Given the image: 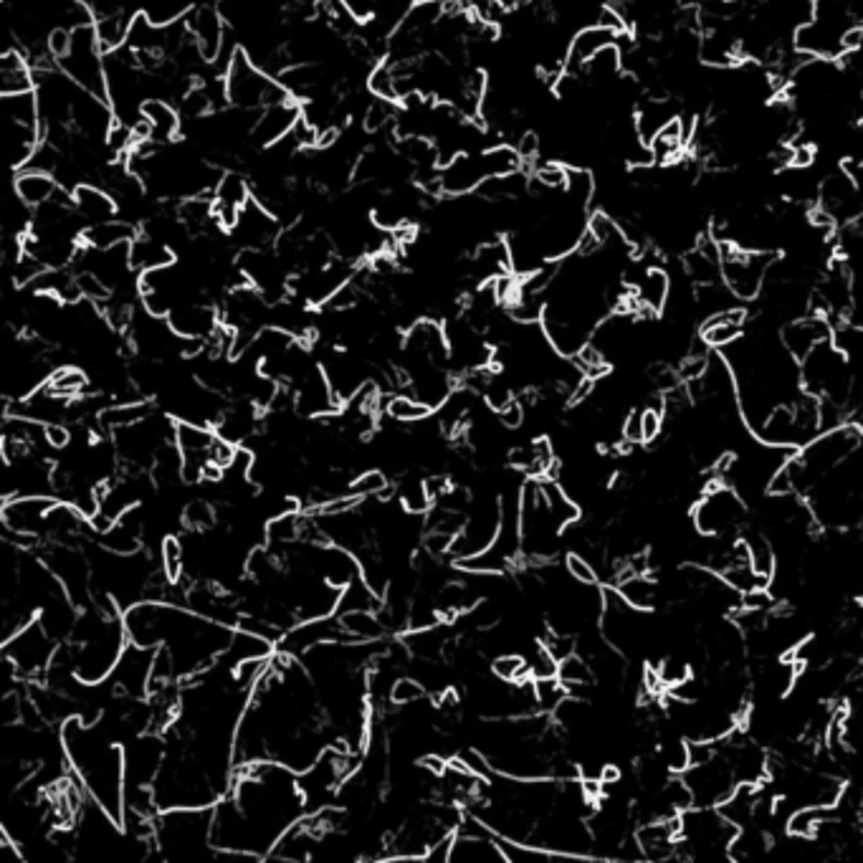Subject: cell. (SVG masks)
<instances>
[{
	"label": "cell",
	"instance_id": "obj_37",
	"mask_svg": "<svg viewBox=\"0 0 863 863\" xmlns=\"http://www.w3.org/2000/svg\"><path fill=\"white\" fill-rule=\"evenodd\" d=\"M656 672L661 676V681H664V687L672 689V687H676V684H681V681L689 679L691 666H689V661H684L679 656H666L656 666Z\"/></svg>",
	"mask_w": 863,
	"mask_h": 863
},
{
	"label": "cell",
	"instance_id": "obj_1",
	"mask_svg": "<svg viewBox=\"0 0 863 863\" xmlns=\"http://www.w3.org/2000/svg\"><path fill=\"white\" fill-rule=\"evenodd\" d=\"M306 813L300 772L273 760L241 762L231 790L213 805V845L223 859H269Z\"/></svg>",
	"mask_w": 863,
	"mask_h": 863
},
{
	"label": "cell",
	"instance_id": "obj_33",
	"mask_svg": "<svg viewBox=\"0 0 863 863\" xmlns=\"http://www.w3.org/2000/svg\"><path fill=\"white\" fill-rule=\"evenodd\" d=\"M388 487H390V479L385 476V471L370 469V471H362L360 476H354L352 483H350V494L365 502V499H381L385 491H388Z\"/></svg>",
	"mask_w": 863,
	"mask_h": 863
},
{
	"label": "cell",
	"instance_id": "obj_5",
	"mask_svg": "<svg viewBox=\"0 0 863 863\" xmlns=\"http://www.w3.org/2000/svg\"><path fill=\"white\" fill-rule=\"evenodd\" d=\"M225 89H229L231 107L248 112H261L264 107L289 100L284 84L269 71H264L241 46L225 69Z\"/></svg>",
	"mask_w": 863,
	"mask_h": 863
},
{
	"label": "cell",
	"instance_id": "obj_43",
	"mask_svg": "<svg viewBox=\"0 0 863 863\" xmlns=\"http://www.w3.org/2000/svg\"><path fill=\"white\" fill-rule=\"evenodd\" d=\"M84 3H86V0H84Z\"/></svg>",
	"mask_w": 863,
	"mask_h": 863
},
{
	"label": "cell",
	"instance_id": "obj_31",
	"mask_svg": "<svg viewBox=\"0 0 863 863\" xmlns=\"http://www.w3.org/2000/svg\"><path fill=\"white\" fill-rule=\"evenodd\" d=\"M558 676H560V681L568 689H575V687H583V684H593L595 681L591 661H587L583 653H578V651L572 653V656L560 661Z\"/></svg>",
	"mask_w": 863,
	"mask_h": 863
},
{
	"label": "cell",
	"instance_id": "obj_12",
	"mask_svg": "<svg viewBox=\"0 0 863 863\" xmlns=\"http://www.w3.org/2000/svg\"><path fill=\"white\" fill-rule=\"evenodd\" d=\"M185 26H188L193 42L200 48V54L206 56L208 63H213L221 56L225 42H229V23H225L221 8L215 5H196L185 15Z\"/></svg>",
	"mask_w": 863,
	"mask_h": 863
},
{
	"label": "cell",
	"instance_id": "obj_39",
	"mask_svg": "<svg viewBox=\"0 0 863 863\" xmlns=\"http://www.w3.org/2000/svg\"><path fill=\"white\" fill-rule=\"evenodd\" d=\"M623 441L626 443H641L643 441V418L641 410H631L628 418H623Z\"/></svg>",
	"mask_w": 863,
	"mask_h": 863
},
{
	"label": "cell",
	"instance_id": "obj_2",
	"mask_svg": "<svg viewBox=\"0 0 863 863\" xmlns=\"http://www.w3.org/2000/svg\"><path fill=\"white\" fill-rule=\"evenodd\" d=\"M155 851L167 863L215 861L213 805L208 808H167L155 818Z\"/></svg>",
	"mask_w": 863,
	"mask_h": 863
},
{
	"label": "cell",
	"instance_id": "obj_38",
	"mask_svg": "<svg viewBox=\"0 0 863 863\" xmlns=\"http://www.w3.org/2000/svg\"><path fill=\"white\" fill-rule=\"evenodd\" d=\"M564 570H568V575L575 578L578 583H585V585L598 583V570H595L593 562L580 552L568 555V560H564Z\"/></svg>",
	"mask_w": 863,
	"mask_h": 863
},
{
	"label": "cell",
	"instance_id": "obj_10",
	"mask_svg": "<svg viewBox=\"0 0 863 863\" xmlns=\"http://www.w3.org/2000/svg\"><path fill=\"white\" fill-rule=\"evenodd\" d=\"M681 778L687 780L697 808H720L732 795V790L739 785L727 757H724L720 749H716V755L709 762L691 765V768L684 770Z\"/></svg>",
	"mask_w": 863,
	"mask_h": 863
},
{
	"label": "cell",
	"instance_id": "obj_34",
	"mask_svg": "<svg viewBox=\"0 0 863 863\" xmlns=\"http://www.w3.org/2000/svg\"><path fill=\"white\" fill-rule=\"evenodd\" d=\"M535 691H537V707L539 712L545 714H555V709H558L564 699H568V687L560 681V676H550V679H537L535 681Z\"/></svg>",
	"mask_w": 863,
	"mask_h": 863
},
{
	"label": "cell",
	"instance_id": "obj_6",
	"mask_svg": "<svg viewBox=\"0 0 863 863\" xmlns=\"http://www.w3.org/2000/svg\"><path fill=\"white\" fill-rule=\"evenodd\" d=\"M63 74L74 79L84 92L107 100V74H104V48L96 36L94 21L71 28L67 54L56 61Z\"/></svg>",
	"mask_w": 863,
	"mask_h": 863
},
{
	"label": "cell",
	"instance_id": "obj_30",
	"mask_svg": "<svg viewBox=\"0 0 863 863\" xmlns=\"http://www.w3.org/2000/svg\"><path fill=\"white\" fill-rule=\"evenodd\" d=\"M747 550H749V562H753V568L757 575H762L765 580H772L778 570V555H775V547L765 535L760 532H755V535H749L747 539Z\"/></svg>",
	"mask_w": 863,
	"mask_h": 863
},
{
	"label": "cell",
	"instance_id": "obj_21",
	"mask_svg": "<svg viewBox=\"0 0 863 863\" xmlns=\"http://www.w3.org/2000/svg\"><path fill=\"white\" fill-rule=\"evenodd\" d=\"M175 261H177V254H175V248L167 244V241L152 236V233H144V231H140L132 238L130 264L137 273L163 269V266H171Z\"/></svg>",
	"mask_w": 863,
	"mask_h": 863
},
{
	"label": "cell",
	"instance_id": "obj_7",
	"mask_svg": "<svg viewBox=\"0 0 863 863\" xmlns=\"http://www.w3.org/2000/svg\"><path fill=\"white\" fill-rule=\"evenodd\" d=\"M59 646L61 643L36 618L28 626H23L19 633H13L11 639L3 641V658L15 668L19 679L36 681L51 668Z\"/></svg>",
	"mask_w": 863,
	"mask_h": 863
},
{
	"label": "cell",
	"instance_id": "obj_25",
	"mask_svg": "<svg viewBox=\"0 0 863 863\" xmlns=\"http://www.w3.org/2000/svg\"><path fill=\"white\" fill-rule=\"evenodd\" d=\"M616 587L628 600V605H633V608L649 613L658 605L661 587L656 580L649 578V572H631V575L620 578Z\"/></svg>",
	"mask_w": 863,
	"mask_h": 863
},
{
	"label": "cell",
	"instance_id": "obj_17",
	"mask_svg": "<svg viewBox=\"0 0 863 863\" xmlns=\"http://www.w3.org/2000/svg\"><path fill=\"white\" fill-rule=\"evenodd\" d=\"M167 322H171L175 333L185 337V340H211L218 333V327L223 325L221 312H218L215 306L206 304L203 300L177 304L175 310L167 314Z\"/></svg>",
	"mask_w": 863,
	"mask_h": 863
},
{
	"label": "cell",
	"instance_id": "obj_29",
	"mask_svg": "<svg viewBox=\"0 0 863 863\" xmlns=\"http://www.w3.org/2000/svg\"><path fill=\"white\" fill-rule=\"evenodd\" d=\"M385 413H388V418L395 423H421L429 421L435 410L418 398H413L410 393H400V395H390V400L385 403Z\"/></svg>",
	"mask_w": 863,
	"mask_h": 863
},
{
	"label": "cell",
	"instance_id": "obj_9",
	"mask_svg": "<svg viewBox=\"0 0 863 863\" xmlns=\"http://www.w3.org/2000/svg\"><path fill=\"white\" fill-rule=\"evenodd\" d=\"M745 522V499L732 487H712L693 506V524L701 537H724Z\"/></svg>",
	"mask_w": 863,
	"mask_h": 863
},
{
	"label": "cell",
	"instance_id": "obj_19",
	"mask_svg": "<svg viewBox=\"0 0 863 863\" xmlns=\"http://www.w3.org/2000/svg\"><path fill=\"white\" fill-rule=\"evenodd\" d=\"M71 196H74V208H77L79 218H82L86 225L112 221V218H115L119 211L117 198L112 196L107 188H102V185L79 183L77 188L71 190Z\"/></svg>",
	"mask_w": 863,
	"mask_h": 863
},
{
	"label": "cell",
	"instance_id": "obj_27",
	"mask_svg": "<svg viewBox=\"0 0 863 863\" xmlns=\"http://www.w3.org/2000/svg\"><path fill=\"white\" fill-rule=\"evenodd\" d=\"M828 818H830V808H823V805H801V808L790 813L788 833L793 838H810V841H816L823 823Z\"/></svg>",
	"mask_w": 863,
	"mask_h": 863
},
{
	"label": "cell",
	"instance_id": "obj_22",
	"mask_svg": "<svg viewBox=\"0 0 863 863\" xmlns=\"http://www.w3.org/2000/svg\"><path fill=\"white\" fill-rule=\"evenodd\" d=\"M745 319L747 314L745 310H739V306L716 312L712 317L704 319V325H701V337H704V342L709 347H720L722 350V347L739 340L742 333H745Z\"/></svg>",
	"mask_w": 863,
	"mask_h": 863
},
{
	"label": "cell",
	"instance_id": "obj_36",
	"mask_svg": "<svg viewBox=\"0 0 863 863\" xmlns=\"http://www.w3.org/2000/svg\"><path fill=\"white\" fill-rule=\"evenodd\" d=\"M183 524L188 529L203 532L215 527V510L208 499H193L190 504L183 506Z\"/></svg>",
	"mask_w": 863,
	"mask_h": 863
},
{
	"label": "cell",
	"instance_id": "obj_11",
	"mask_svg": "<svg viewBox=\"0 0 863 863\" xmlns=\"http://www.w3.org/2000/svg\"><path fill=\"white\" fill-rule=\"evenodd\" d=\"M241 248H266L277 244L281 225L279 218L266 208L259 198H252L238 213V221L229 231Z\"/></svg>",
	"mask_w": 863,
	"mask_h": 863
},
{
	"label": "cell",
	"instance_id": "obj_41",
	"mask_svg": "<svg viewBox=\"0 0 863 863\" xmlns=\"http://www.w3.org/2000/svg\"><path fill=\"white\" fill-rule=\"evenodd\" d=\"M502 3H504V8H517L524 3H537V0H502Z\"/></svg>",
	"mask_w": 863,
	"mask_h": 863
},
{
	"label": "cell",
	"instance_id": "obj_4",
	"mask_svg": "<svg viewBox=\"0 0 863 863\" xmlns=\"http://www.w3.org/2000/svg\"><path fill=\"white\" fill-rule=\"evenodd\" d=\"M524 160L514 144H491V148L462 152L441 167V193L448 198L471 196L491 177L522 171Z\"/></svg>",
	"mask_w": 863,
	"mask_h": 863
},
{
	"label": "cell",
	"instance_id": "obj_14",
	"mask_svg": "<svg viewBox=\"0 0 863 863\" xmlns=\"http://www.w3.org/2000/svg\"><path fill=\"white\" fill-rule=\"evenodd\" d=\"M780 337L790 350V354L803 362L818 345L833 340V327H830L828 317H823L818 312H810L805 314V317H797L793 322H788V325H782Z\"/></svg>",
	"mask_w": 863,
	"mask_h": 863
},
{
	"label": "cell",
	"instance_id": "obj_8",
	"mask_svg": "<svg viewBox=\"0 0 863 863\" xmlns=\"http://www.w3.org/2000/svg\"><path fill=\"white\" fill-rule=\"evenodd\" d=\"M720 244V241H716ZM722 252V281L737 300H757L768 281L770 266L778 254L753 252L732 244H720Z\"/></svg>",
	"mask_w": 863,
	"mask_h": 863
},
{
	"label": "cell",
	"instance_id": "obj_16",
	"mask_svg": "<svg viewBox=\"0 0 863 863\" xmlns=\"http://www.w3.org/2000/svg\"><path fill=\"white\" fill-rule=\"evenodd\" d=\"M112 125H115V112H112L107 100L89 92L79 94L74 112H71V127H74V132L82 135L89 142L104 144Z\"/></svg>",
	"mask_w": 863,
	"mask_h": 863
},
{
	"label": "cell",
	"instance_id": "obj_15",
	"mask_svg": "<svg viewBox=\"0 0 863 863\" xmlns=\"http://www.w3.org/2000/svg\"><path fill=\"white\" fill-rule=\"evenodd\" d=\"M623 36V28L608 26V23H593V26L575 31L568 48V59H564V71H580L605 48L620 44Z\"/></svg>",
	"mask_w": 863,
	"mask_h": 863
},
{
	"label": "cell",
	"instance_id": "obj_28",
	"mask_svg": "<svg viewBox=\"0 0 863 863\" xmlns=\"http://www.w3.org/2000/svg\"><path fill=\"white\" fill-rule=\"evenodd\" d=\"M5 238H26L34 229V206L26 203L19 193L11 190L5 200Z\"/></svg>",
	"mask_w": 863,
	"mask_h": 863
},
{
	"label": "cell",
	"instance_id": "obj_42",
	"mask_svg": "<svg viewBox=\"0 0 863 863\" xmlns=\"http://www.w3.org/2000/svg\"><path fill=\"white\" fill-rule=\"evenodd\" d=\"M416 3H448V0H416Z\"/></svg>",
	"mask_w": 863,
	"mask_h": 863
},
{
	"label": "cell",
	"instance_id": "obj_35",
	"mask_svg": "<svg viewBox=\"0 0 863 863\" xmlns=\"http://www.w3.org/2000/svg\"><path fill=\"white\" fill-rule=\"evenodd\" d=\"M425 693L429 691H425V687L416 679V676H400V679L393 681L388 701L393 707H408V704H418V701H423Z\"/></svg>",
	"mask_w": 863,
	"mask_h": 863
},
{
	"label": "cell",
	"instance_id": "obj_26",
	"mask_svg": "<svg viewBox=\"0 0 863 863\" xmlns=\"http://www.w3.org/2000/svg\"><path fill=\"white\" fill-rule=\"evenodd\" d=\"M3 115L11 123L36 127V130H44V119H42V107H38V96L36 92H21V94H5L3 96Z\"/></svg>",
	"mask_w": 863,
	"mask_h": 863
},
{
	"label": "cell",
	"instance_id": "obj_24",
	"mask_svg": "<svg viewBox=\"0 0 863 863\" xmlns=\"http://www.w3.org/2000/svg\"><path fill=\"white\" fill-rule=\"evenodd\" d=\"M135 225L130 221H102V223H89L82 231V246L89 248H115L123 244H132V238L137 236Z\"/></svg>",
	"mask_w": 863,
	"mask_h": 863
},
{
	"label": "cell",
	"instance_id": "obj_20",
	"mask_svg": "<svg viewBox=\"0 0 863 863\" xmlns=\"http://www.w3.org/2000/svg\"><path fill=\"white\" fill-rule=\"evenodd\" d=\"M36 79H34V63L26 54L21 51L19 46L5 48L0 54V94H21V92H34Z\"/></svg>",
	"mask_w": 863,
	"mask_h": 863
},
{
	"label": "cell",
	"instance_id": "obj_32",
	"mask_svg": "<svg viewBox=\"0 0 863 863\" xmlns=\"http://www.w3.org/2000/svg\"><path fill=\"white\" fill-rule=\"evenodd\" d=\"M491 674L499 676L502 681H510V684L529 679L527 658H524V653H517V651L499 653V656L491 661Z\"/></svg>",
	"mask_w": 863,
	"mask_h": 863
},
{
	"label": "cell",
	"instance_id": "obj_3",
	"mask_svg": "<svg viewBox=\"0 0 863 863\" xmlns=\"http://www.w3.org/2000/svg\"><path fill=\"white\" fill-rule=\"evenodd\" d=\"M863 26L851 0H816L813 15L795 36V51L813 59H843Z\"/></svg>",
	"mask_w": 863,
	"mask_h": 863
},
{
	"label": "cell",
	"instance_id": "obj_18",
	"mask_svg": "<svg viewBox=\"0 0 863 863\" xmlns=\"http://www.w3.org/2000/svg\"><path fill=\"white\" fill-rule=\"evenodd\" d=\"M144 140L155 144H173L183 132V115L163 96H152L142 104Z\"/></svg>",
	"mask_w": 863,
	"mask_h": 863
},
{
	"label": "cell",
	"instance_id": "obj_13",
	"mask_svg": "<svg viewBox=\"0 0 863 863\" xmlns=\"http://www.w3.org/2000/svg\"><path fill=\"white\" fill-rule=\"evenodd\" d=\"M300 119H302V102H296L294 96H289V100L279 104H271V107H264L259 115H256L252 144H256V148H273V144L294 132Z\"/></svg>",
	"mask_w": 863,
	"mask_h": 863
},
{
	"label": "cell",
	"instance_id": "obj_23",
	"mask_svg": "<svg viewBox=\"0 0 863 863\" xmlns=\"http://www.w3.org/2000/svg\"><path fill=\"white\" fill-rule=\"evenodd\" d=\"M13 190L19 193V196L26 200L31 206H44L48 200H54L59 196L61 190H67L63 185L56 180L51 173H44V171H31V167H23L15 175L13 180Z\"/></svg>",
	"mask_w": 863,
	"mask_h": 863
},
{
	"label": "cell",
	"instance_id": "obj_40",
	"mask_svg": "<svg viewBox=\"0 0 863 863\" xmlns=\"http://www.w3.org/2000/svg\"><path fill=\"white\" fill-rule=\"evenodd\" d=\"M46 441L54 451H63L71 443V431L61 423H46Z\"/></svg>",
	"mask_w": 863,
	"mask_h": 863
}]
</instances>
